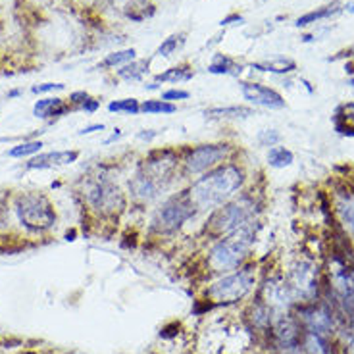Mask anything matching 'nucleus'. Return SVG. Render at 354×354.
<instances>
[{
    "instance_id": "nucleus-7",
    "label": "nucleus",
    "mask_w": 354,
    "mask_h": 354,
    "mask_svg": "<svg viewBox=\"0 0 354 354\" xmlns=\"http://www.w3.org/2000/svg\"><path fill=\"white\" fill-rule=\"evenodd\" d=\"M230 145L225 142H210V145H198L187 152L183 158V174L185 176H203L210 169L218 168L223 160L230 156Z\"/></svg>"
},
{
    "instance_id": "nucleus-3",
    "label": "nucleus",
    "mask_w": 354,
    "mask_h": 354,
    "mask_svg": "<svg viewBox=\"0 0 354 354\" xmlns=\"http://www.w3.org/2000/svg\"><path fill=\"white\" fill-rule=\"evenodd\" d=\"M257 239V225L248 223L241 230L223 235L208 252V264L214 272H227L243 264L250 254V248Z\"/></svg>"
},
{
    "instance_id": "nucleus-33",
    "label": "nucleus",
    "mask_w": 354,
    "mask_h": 354,
    "mask_svg": "<svg viewBox=\"0 0 354 354\" xmlns=\"http://www.w3.org/2000/svg\"><path fill=\"white\" fill-rule=\"evenodd\" d=\"M88 98V93H85V91H77V93H71L70 97V102H73V104H77V106H81L85 100Z\"/></svg>"
},
{
    "instance_id": "nucleus-4",
    "label": "nucleus",
    "mask_w": 354,
    "mask_h": 354,
    "mask_svg": "<svg viewBox=\"0 0 354 354\" xmlns=\"http://www.w3.org/2000/svg\"><path fill=\"white\" fill-rule=\"evenodd\" d=\"M254 218H257L254 198L252 196H235L230 203L221 204L220 208L212 210L206 227L212 237L220 239L223 235H230L248 223H254Z\"/></svg>"
},
{
    "instance_id": "nucleus-19",
    "label": "nucleus",
    "mask_w": 354,
    "mask_h": 354,
    "mask_svg": "<svg viewBox=\"0 0 354 354\" xmlns=\"http://www.w3.org/2000/svg\"><path fill=\"white\" fill-rule=\"evenodd\" d=\"M292 160H295L292 152L285 147H272L268 151V164L272 168H287V166H291Z\"/></svg>"
},
{
    "instance_id": "nucleus-31",
    "label": "nucleus",
    "mask_w": 354,
    "mask_h": 354,
    "mask_svg": "<svg viewBox=\"0 0 354 354\" xmlns=\"http://www.w3.org/2000/svg\"><path fill=\"white\" fill-rule=\"evenodd\" d=\"M62 83H43V85H35L31 91L37 95V93H50V91H62Z\"/></svg>"
},
{
    "instance_id": "nucleus-20",
    "label": "nucleus",
    "mask_w": 354,
    "mask_h": 354,
    "mask_svg": "<svg viewBox=\"0 0 354 354\" xmlns=\"http://www.w3.org/2000/svg\"><path fill=\"white\" fill-rule=\"evenodd\" d=\"M141 112L142 114H174L177 112V106L174 102L162 100V98H151L142 102Z\"/></svg>"
},
{
    "instance_id": "nucleus-8",
    "label": "nucleus",
    "mask_w": 354,
    "mask_h": 354,
    "mask_svg": "<svg viewBox=\"0 0 354 354\" xmlns=\"http://www.w3.org/2000/svg\"><path fill=\"white\" fill-rule=\"evenodd\" d=\"M87 201L98 214H115L125 206L122 189L108 176H97L88 183Z\"/></svg>"
},
{
    "instance_id": "nucleus-1",
    "label": "nucleus",
    "mask_w": 354,
    "mask_h": 354,
    "mask_svg": "<svg viewBox=\"0 0 354 354\" xmlns=\"http://www.w3.org/2000/svg\"><path fill=\"white\" fill-rule=\"evenodd\" d=\"M245 179V169L239 164H220L195 179L187 189V195L196 212H212L239 195Z\"/></svg>"
},
{
    "instance_id": "nucleus-27",
    "label": "nucleus",
    "mask_w": 354,
    "mask_h": 354,
    "mask_svg": "<svg viewBox=\"0 0 354 354\" xmlns=\"http://www.w3.org/2000/svg\"><path fill=\"white\" fill-rule=\"evenodd\" d=\"M44 145L41 141H27L21 142L18 147H14V149H10L8 156L10 158H24V156H29V154H37V152H41Z\"/></svg>"
},
{
    "instance_id": "nucleus-24",
    "label": "nucleus",
    "mask_w": 354,
    "mask_h": 354,
    "mask_svg": "<svg viewBox=\"0 0 354 354\" xmlns=\"http://www.w3.org/2000/svg\"><path fill=\"white\" fill-rule=\"evenodd\" d=\"M147 66H149V62H145V60H141V62L133 60L131 64H125L124 68L118 71V75L125 81H139L145 75V71H147L142 70V68H147Z\"/></svg>"
},
{
    "instance_id": "nucleus-14",
    "label": "nucleus",
    "mask_w": 354,
    "mask_h": 354,
    "mask_svg": "<svg viewBox=\"0 0 354 354\" xmlns=\"http://www.w3.org/2000/svg\"><path fill=\"white\" fill-rule=\"evenodd\" d=\"M66 112H70V106L64 104L62 98H43V100H37L35 106H33V114L41 120L60 118Z\"/></svg>"
},
{
    "instance_id": "nucleus-5",
    "label": "nucleus",
    "mask_w": 354,
    "mask_h": 354,
    "mask_svg": "<svg viewBox=\"0 0 354 354\" xmlns=\"http://www.w3.org/2000/svg\"><path fill=\"white\" fill-rule=\"evenodd\" d=\"M16 214L29 231H48L56 223V212L46 196L26 193L16 198Z\"/></svg>"
},
{
    "instance_id": "nucleus-25",
    "label": "nucleus",
    "mask_w": 354,
    "mask_h": 354,
    "mask_svg": "<svg viewBox=\"0 0 354 354\" xmlns=\"http://www.w3.org/2000/svg\"><path fill=\"white\" fill-rule=\"evenodd\" d=\"M233 70H235V62L227 56H223V54L214 56L212 64L208 66V71L216 73V75H230V73H235Z\"/></svg>"
},
{
    "instance_id": "nucleus-30",
    "label": "nucleus",
    "mask_w": 354,
    "mask_h": 354,
    "mask_svg": "<svg viewBox=\"0 0 354 354\" xmlns=\"http://www.w3.org/2000/svg\"><path fill=\"white\" fill-rule=\"evenodd\" d=\"M189 98V93L187 91H181V88H169L166 93H162V100H168V102H174V100H187Z\"/></svg>"
},
{
    "instance_id": "nucleus-36",
    "label": "nucleus",
    "mask_w": 354,
    "mask_h": 354,
    "mask_svg": "<svg viewBox=\"0 0 354 354\" xmlns=\"http://www.w3.org/2000/svg\"><path fill=\"white\" fill-rule=\"evenodd\" d=\"M120 137H122V129H114V133H112V135L108 137L106 141H104V145H112V142L118 141Z\"/></svg>"
},
{
    "instance_id": "nucleus-38",
    "label": "nucleus",
    "mask_w": 354,
    "mask_h": 354,
    "mask_svg": "<svg viewBox=\"0 0 354 354\" xmlns=\"http://www.w3.org/2000/svg\"><path fill=\"white\" fill-rule=\"evenodd\" d=\"M18 95H19V91H12V93H10L8 97L12 98V97H18Z\"/></svg>"
},
{
    "instance_id": "nucleus-21",
    "label": "nucleus",
    "mask_w": 354,
    "mask_h": 354,
    "mask_svg": "<svg viewBox=\"0 0 354 354\" xmlns=\"http://www.w3.org/2000/svg\"><path fill=\"white\" fill-rule=\"evenodd\" d=\"M339 8H337V4H331V6H324V8L314 10V12H308V14H304L301 18L297 19V26L299 27H306L310 24H316L319 19H326L331 18V16H335Z\"/></svg>"
},
{
    "instance_id": "nucleus-34",
    "label": "nucleus",
    "mask_w": 354,
    "mask_h": 354,
    "mask_svg": "<svg viewBox=\"0 0 354 354\" xmlns=\"http://www.w3.org/2000/svg\"><path fill=\"white\" fill-rule=\"evenodd\" d=\"M137 137H139L141 141L151 142L152 139H156V137H158V131H154V129H142V131L137 133Z\"/></svg>"
},
{
    "instance_id": "nucleus-10",
    "label": "nucleus",
    "mask_w": 354,
    "mask_h": 354,
    "mask_svg": "<svg viewBox=\"0 0 354 354\" xmlns=\"http://www.w3.org/2000/svg\"><path fill=\"white\" fill-rule=\"evenodd\" d=\"M331 289L335 292L337 302L346 314L354 318V266L339 262L331 274Z\"/></svg>"
},
{
    "instance_id": "nucleus-18",
    "label": "nucleus",
    "mask_w": 354,
    "mask_h": 354,
    "mask_svg": "<svg viewBox=\"0 0 354 354\" xmlns=\"http://www.w3.org/2000/svg\"><path fill=\"white\" fill-rule=\"evenodd\" d=\"M252 68L258 71H270V73H289L297 68V64L289 58H274L270 62L252 64Z\"/></svg>"
},
{
    "instance_id": "nucleus-16",
    "label": "nucleus",
    "mask_w": 354,
    "mask_h": 354,
    "mask_svg": "<svg viewBox=\"0 0 354 354\" xmlns=\"http://www.w3.org/2000/svg\"><path fill=\"white\" fill-rule=\"evenodd\" d=\"M337 212L345 223L348 235L354 239V193H346L337 203Z\"/></svg>"
},
{
    "instance_id": "nucleus-9",
    "label": "nucleus",
    "mask_w": 354,
    "mask_h": 354,
    "mask_svg": "<svg viewBox=\"0 0 354 354\" xmlns=\"http://www.w3.org/2000/svg\"><path fill=\"white\" fill-rule=\"evenodd\" d=\"M252 285H254L252 270H239V272L225 275L220 281H216L208 289V297H212L214 301L220 302H235L243 299L250 291Z\"/></svg>"
},
{
    "instance_id": "nucleus-11",
    "label": "nucleus",
    "mask_w": 354,
    "mask_h": 354,
    "mask_svg": "<svg viewBox=\"0 0 354 354\" xmlns=\"http://www.w3.org/2000/svg\"><path fill=\"white\" fill-rule=\"evenodd\" d=\"M241 91H243L245 100L254 106L268 108V110H283L285 108L283 97L275 88L266 87L262 83H243Z\"/></svg>"
},
{
    "instance_id": "nucleus-26",
    "label": "nucleus",
    "mask_w": 354,
    "mask_h": 354,
    "mask_svg": "<svg viewBox=\"0 0 354 354\" xmlns=\"http://www.w3.org/2000/svg\"><path fill=\"white\" fill-rule=\"evenodd\" d=\"M135 48H125V50H118V53L108 54L106 58H104V62L102 66H106V68H114V66H120V64H129L135 60Z\"/></svg>"
},
{
    "instance_id": "nucleus-35",
    "label": "nucleus",
    "mask_w": 354,
    "mask_h": 354,
    "mask_svg": "<svg viewBox=\"0 0 354 354\" xmlns=\"http://www.w3.org/2000/svg\"><path fill=\"white\" fill-rule=\"evenodd\" d=\"M95 131H104V125L102 124H95V125H88V127H83L80 131V135H91V133Z\"/></svg>"
},
{
    "instance_id": "nucleus-15",
    "label": "nucleus",
    "mask_w": 354,
    "mask_h": 354,
    "mask_svg": "<svg viewBox=\"0 0 354 354\" xmlns=\"http://www.w3.org/2000/svg\"><path fill=\"white\" fill-rule=\"evenodd\" d=\"M335 129L343 135L354 137V102H346L343 106L337 108Z\"/></svg>"
},
{
    "instance_id": "nucleus-17",
    "label": "nucleus",
    "mask_w": 354,
    "mask_h": 354,
    "mask_svg": "<svg viewBox=\"0 0 354 354\" xmlns=\"http://www.w3.org/2000/svg\"><path fill=\"white\" fill-rule=\"evenodd\" d=\"M204 114L210 115V118H225V120H245L252 115V110L245 106H218V108H208L204 110Z\"/></svg>"
},
{
    "instance_id": "nucleus-12",
    "label": "nucleus",
    "mask_w": 354,
    "mask_h": 354,
    "mask_svg": "<svg viewBox=\"0 0 354 354\" xmlns=\"http://www.w3.org/2000/svg\"><path fill=\"white\" fill-rule=\"evenodd\" d=\"M314 285H316V272H314V266L301 264L292 270L291 285H289L291 292H297V295L301 292L302 297H308V295H314V289H316Z\"/></svg>"
},
{
    "instance_id": "nucleus-37",
    "label": "nucleus",
    "mask_w": 354,
    "mask_h": 354,
    "mask_svg": "<svg viewBox=\"0 0 354 354\" xmlns=\"http://www.w3.org/2000/svg\"><path fill=\"white\" fill-rule=\"evenodd\" d=\"M345 8H346V12H351V14H354V2H348Z\"/></svg>"
},
{
    "instance_id": "nucleus-29",
    "label": "nucleus",
    "mask_w": 354,
    "mask_h": 354,
    "mask_svg": "<svg viewBox=\"0 0 354 354\" xmlns=\"http://www.w3.org/2000/svg\"><path fill=\"white\" fill-rule=\"evenodd\" d=\"M281 141V135L275 131V129H264V131L258 133V142L262 145V147H275L277 142Z\"/></svg>"
},
{
    "instance_id": "nucleus-23",
    "label": "nucleus",
    "mask_w": 354,
    "mask_h": 354,
    "mask_svg": "<svg viewBox=\"0 0 354 354\" xmlns=\"http://www.w3.org/2000/svg\"><path fill=\"white\" fill-rule=\"evenodd\" d=\"M193 70H189L185 66H179V68H169L168 71L164 73H158L156 75V81L158 83H177V81H189L193 80Z\"/></svg>"
},
{
    "instance_id": "nucleus-22",
    "label": "nucleus",
    "mask_w": 354,
    "mask_h": 354,
    "mask_svg": "<svg viewBox=\"0 0 354 354\" xmlns=\"http://www.w3.org/2000/svg\"><path fill=\"white\" fill-rule=\"evenodd\" d=\"M108 110L115 112V114L137 115L141 114V104H139L137 98H122V100H112L108 104Z\"/></svg>"
},
{
    "instance_id": "nucleus-6",
    "label": "nucleus",
    "mask_w": 354,
    "mask_h": 354,
    "mask_svg": "<svg viewBox=\"0 0 354 354\" xmlns=\"http://www.w3.org/2000/svg\"><path fill=\"white\" fill-rule=\"evenodd\" d=\"M195 214L196 208L185 191L181 195L168 198L164 204H160V208H156V212L152 216V230L158 233H174L191 218H195Z\"/></svg>"
},
{
    "instance_id": "nucleus-32",
    "label": "nucleus",
    "mask_w": 354,
    "mask_h": 354,
    "mask_svg": "<svg viewBox=\"0 0 354 354\" xmlns=\"http://www.w3.org/2000/svg\"><path fill=\"white\" fill-rule=\"evenodd\" d=\"M81 110L83 112H88V114H93V112H97L98 108H100V100H97V98H91L88 97L83 104H81Z\"/></svg>"
},
{
    "instance_id": "nucleus-2",
    "label": "nucleus",
    "mask_w": 354,
    "mask_h": 354,
    "mask_svg": "<svg viewBox=\"0 0 354 354\" xmlns=\"http://www.w3.org/2000/svg\"><path fill=\"white\" fill-rule=\"evenodd\" d=\"M177 164L179 158L174 151L152 152L129 181V195L133 201L141 204L156 201L171 183Z\"/></svg>"
},
{
    "instance_id": "nucleus-28",
    "label": "nucleus",
    "mask_w": 354,
    "mask_h": 354,
    "mask_svg": "<svg viewBox=\"0 0 354 354\" xmlns=\"http://www.w3.org/2000/svg\"><path fill=\"white\" fill-rule=\"evenodd\" d=\"M181 43H183V39H181V37H177V35L168 37V39L158 46V54L160 56H166V58H168V56H171V54L176 53L177 48L181 46Z\"/></svg>"
},
{
    "instance_id": "nucleus-13",
    "label": "nucleus",
    "mask_w": 354,
    "mask_h": 354,
    "mask_svg": "<svg viewBox=\"0 0 354 354\" xmlns=\"http://www.w3.org/2000/svg\"><path fill=\"white\" fill-rule=\"evenodd\" d=\"M80 158V152L77 151H56V152H46L41 156H35L27 164L29 169H46L54 168V166H66V164H73L75 160Z\"/></svg>"
}]
</instances>
